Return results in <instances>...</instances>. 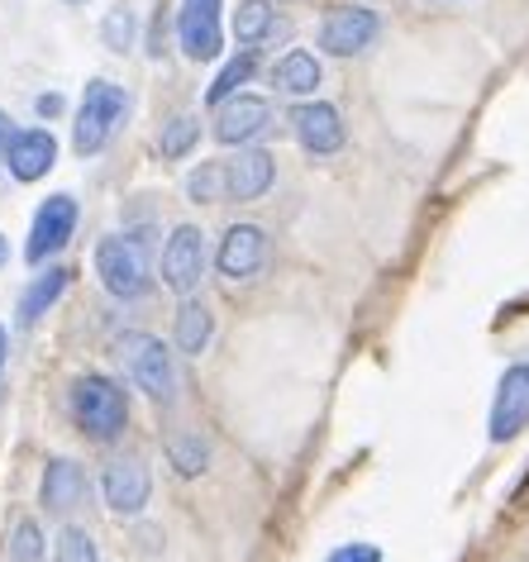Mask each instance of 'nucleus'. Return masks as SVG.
I'll return each mask as SVG.
<instances>
[{"label": "nucleus", "mask_w": 529, "mask_h": 562, "mask_svg": "<svg viewBox=\"0 0 529 562\" xmlns=\"http://www.w3.org/2000/svg\"><path fill=\"white\" fill-rule=\"evenodd\" d=\"M277 181V162L262 148H239L234 158H211L187 172V195L196 205H234L258 201Z\"/></svg>", "instance_id": "obj_1"}, {"label": "nucleus", "mask_w": 529, "mask_h": 562, "mask_svg": "<svg viewBox=\"0 0 529 562\" xmlns=\"http://www.w3.org/2000/svg\"><path fill=\"white\" fill-rule=\"evenodd\" d=\"M67 411H72L77 429L95 443L115 439V434H124V425H130V396H124L120 382H110L101 372L77 376L72 391H67Z\"/></svg>", "instance_id": "obj_2"}, {"label": "nucleus", "mask_w": 529, "mask_h": 562, "mask_svg": "<svg viewBox=\"0 0 529 562\" xmlns=\"http://www.w3.org/2000/svg\"><path fill=\"white\" fill-rule=\"evenodd\" d=\"M95 277L115 301H138L153 291L148 244L138 234H105L95 244Z\"/></svg>", "instance_id": "obj_3"}, {"label": "nucleus", "mask_w": 529, "mask_h": 562, "mask_svg": "<svg viewBox=\"0 0 529 562\" xmlns=\"http://www.w3.org/2000/svg\"><path fill=\"white\" fill-rule=\"evenodd\" d=\"M124 115H130V95H124V87H115V81H105V77L87 81L81 105H77V124H72V148L81 158H95V153L120 134Z\"/></svg>", "instance_id": "obj_4"}, {"label": "nucleus", "mask_w": 529, "mask_h": 562, "mask_svg": "<svg viewBox=\"0 0 529 562\" xmlns=\"http://www.w3.org/2000/svg\"><path fill=\"white\" fill-rule=\"evenodd\" d=\"M120 358L130 368V382L153 401H172L177 396V362L158 334H120Z\"/></svg>", "instance_id": "obj_5"}, {"label": "nucleus", "mask_w": 529, "mask_h": 562, "mask_svg": "<svg viewBox=\"0 0 529 562\" xmlns=\"http://www.w3.org/2000/svg\"><path fill=\"white\" fill-rule=\"evenodd\" d=\"M205 262H211L205 234L196 224H177L172 238L162 244V286L177 291V296H191L205 277Z\"/></svg>", "instance_id": "obj_6"}, {"label": "nucleus", "mask_w": 529, "mask_h": 562, "mask_svg": "<svg viewBox=\"0 0 529 562\" xmlns=\"http://www.w3.org/2000/svg\"><path fill=\"white\" fill-rule=\"evenodd\" d=\"M225 0H182L177 5V44L191 63H211L225 53V24H220Z\"/></svg>", "instance_id": "obj_7"}, {"label": "nucleus", "mask_w": 529, "mask_h": 562, "mask_svg": "<svg viewBox=\"0 0 529 562\" xmlns=\"http://www.w3.org/2000/svg\"><path fill=\"white\" fill-rule=\"evenodd\" d=\"M382 34L378 10L368 5H334L325 20H319V48L334 53V58H353V53H368Z\"/></svg>", "instance_id": "obj_8"}, {"label": "nucleus", "mask_w": 529, "mask_h": 562, "mask_svg": "<svg viewBox=\"0 0 529 562\" xmlns=\"http://www.w3.org/2000/svg\"><path fill=\"white\" fill-rule=\"evenodd\" d=\"M77 234V201L67 191L48 195L44 205L34 210V224H30V244H24V258H30L34 267L48 262L53 252H63L67 244H72Z\"/></svg>", "instance_id": "obj_9"}, {"label": "nucleus", "mask_w": 529, "mask_h": 562, "mask_svg": "<svg viewBox=\"0 0 529 562\" xmlns=\"http://www.w3.org/2000/svg\"><path fill=\"white\" fill-rule=\"evenodd\" d=\"M520 429H529V362H510L496 382L486 434H492V443H510Z\"/></svg>", "instance_id": "obj_10"}, {"label": "nucleus", "mask_w": 529, "mask_h": 562, "mask_svg": "<svg viewBox=\"0 0 529 562\" xmlns=\"http://www.w3.org/2000/svg\"><path fill=\"white\" fill-rule=\"evenodd\" d=\"M291 134H296V144L311 153V158H329V153H339L344 148V138H348V130H344V115L334 110L329 101H301V105H291Z\"/></svg>", "instance_id": "obj_11"}, {"label": "nucleus", "mask_w": 529, "mask_h": 562, "mask_svg": "<svg viewBox=\"0 0 529 562\" xmlns=\"http://www.w3.org/2000/svg\"><path fill=\"white\" fill-rule=\"evenodd\" d=\"M268 130H272V101H262V95L239 91V95H229L225 105H215V138L225 148H244Z\"/></svg>", "instance_id": "obj_12"}, {"label": "nucleus", "mask_w": 529, "mask_h": 562, "mask_svg": "<svg viewBox=\"0 0 529 562\" xmlns=\"http://www.w3.org/2000/svg\"><path fill=\"white\" fill-rule=\"evenodd\" d=\"M101 496L115 515H144L153 496V476L144 458H110L101 472Z\"/></svg>", "instance_id": "obj_13"}, {"label": "nucleus", "mask_w": 529, "mask_h": 562, "mask_svg": "<svg viewBox=\"0 0 529 562\" xmlns=\"http://www.w3.org/2000/svg\"><path fill=\"white\" fill-rule=\"evenodd\" d=\"M215 267L229 281H254L268 267V234L258 224H229L215 248Z\"/></svg>", "instance_id": "obj_14"}, {"label": "nucleus", "mask_w": 529, "mask_h": 562, "mask_svg": "<svg viewBox=\"0 0 529 562\" xmlns=\"http://www.w3.org/2000/svg\"><path fill=\"white\" fill-rule=\"evenodd\" d=\"M58 162V138L48 130H15L10 134V148H5V167L15 181H38L53 172Z\"/></svg>", "instance_id": "obj_15"}, {"label": "nucleus", "mask_w": 529, "mask_h": 562, "mask_svg": "<svg viewBox=\"0 0 529 562\" xmlns=\"http://www.w3.org/2000/svg\"><path fill=\"white\" fill-rule=\"evenodd\" d=\"M72 286V272L67 267H48V272H38L30 286H24V296H20V325L30 329V325H38L53 305L63 301V291Z\"/></svg>", "instance_id": "obj_16"}, {"label": "nucleus", "mask_w": 529, "mask_h": 562, "mask_svg": "<svg viewBox=\"0 0 529 562\" xmlns=\"http://www.w3.org/2000/svg\"><path fill=\"white\" fill-rule=\"evenodd\" d=\"M81 496H87V472L72 458H53L44 468V505L67 515L72 505H81Z\"/></svg>", "instance_id": "obj_17"}, {"label": "nucleus", "mask_w": 529, "mask_h": 562, "mask_svg": "<svg viewBox=\"0 0 529 562\" xmlns=\"http://www.w3.org/2000/svg\"><path fill=\"white\" fill-rule=\"evenodd\" d=\"M325 81V67H319L315 53H305V48H291L282 63L272 67V87L282 91V95H315V87Z\"/></svg>", "instance_id": "obj_18"}, {"label": "nucleus", "mask_w": 529, "mask_h": 562, "mask_svg": "<svg viewBox=\"0 0 529 562\" xmlns=\"http://www.w3.org/2000/svg\"><path fill=\"white\" fill-rule=\"evenodd\" d=\"M211 339H215V315L205 311V301L182 296V305H177V348L187 358H201Z\"/></svg>", "instance_id": "obj_19"}, {"label": "nucleus", "mask_w": 529, "mask_h": 562, "mask_svg": "<svg viewBox=\"0 0 529 562\" xmlns=\"http://www.w3.org/2000/svg\"><path fill=\"white\" fill-rule=\"evenodd\" d=\"M258 72V48H239L234 58L220 67L215 81H211V91H205V101L211 105H225L229 95H239V87H248V77Z\"/></svg>", "instance_id": "obj_20"}, {"label": "nucleus", "mask_w": 529, "mask_h": 562, "mask_svg": "<svg viewBox=\"0 0 529 562\" xmlns=\"http://www.w3.org/2000/svg\"><path fill=\"white\" fill-rule=\"evenodd\" d=\"M268 34H272V5L268 0H239V10H234V38H239L244 48H258Z\"/></svg>", "instance_id": "obj_21"}, {"label": "nucleus", "mask_w": 529, "mask_h": 562, "mask_svg": "<svg viewBox=\"0 0 529 562\" xmlns=\"http://www.w3.org/2000/svg\"><path fill=\"white\" fill-rule=\"evenodd\" d=\"M196 138H201V120L196 115H177V120L162 124L158 148H162V158H187V153L196 148Z\"/></svg>", "instance_id": "obj_22"}, {"label": "nucleus", "mask_w": 529, "mask_h": 562, "mask_svg": "<svg viewBox=\"0 0 529 562\" xmlns=\"http://www.w3.org/2000/svg\"><path fill=\"white\" fill-rule=\"evenodd\" d=\"M53 562H105V558H101V548H95V539L87 529L67 525L58 533V548H53Z\"/></svg>", "instance_id": "obj_23"}, {"label": "nucleus", "mask_w": 529, "mask_h": 562, "mask_svg": "<svg viewBox=\"0 0 529 562\" xmlns=\"http://www.w3.org/2000/svg\"><path fill=\"white\" fill-rule=\"evenodd\" d=\"M44 533H38L34 519H20L15 533H10V548H5V562H44Z\"/></svg>", "instance_id": "obj_24"}, {"label": "nucleus", "mask_w": 529, "mask_h": 562, "mask_svg": "<svg viewBox=\"0 0 529 562\" xmlns=\"http://www.w3.org/2000/svg\"><path fill=\"white\" fill-rule=\"evenodd\" d=\"M101 38H105L110 53H130L134 48V10L130 5H110L105 24H101Z\"/></svg>", "instance_id": "obj_25"}, {"label": "nucleus", "mask_w": 529, "mask_h": 562, "mask_svg": "<svg viewBox=\"0 0 529 562\" xmlns=\"http://www.w3.org/2000/svg\"><path fill=\"white\" fill-rule=\"evenodd\" d=\"M167 453H172V468L182 472V476H201L205 472V443H201V434H182V439H172V448H167Z\"/></svg>", "instance_id": "obj_26"}, {"label": "nucleus", "mask_w": 529, "mask_h": 562, "mask_svg": "<svg viewBox=\"0 0 529 562\" xmlns=\"http://www.w3.org/2000/svg\"><path fill=\"white\" fill-rule=\"evenodd\" d=\"M325 562H386V558H382V548H378V543H363V539H358V543L334 548Z\"/></svg>", "instance_id": "obj_27"}, {"label": "nucleus", "mask_w": 529, "mask_h": 562, "mask_svg": "<svg viewBox=\"0 0 529 562\" xmlns=\"http://www.w3.org/2000/svg\"><path fill=\"white\" fill-rule=\"evenodd\" d=\"M5 362H10V329L0 325V386H5Z\"/></svg>", "instance_id": "obj_28"}, {"label": "nucleus", "mask_w": 529, "mask_h": 562, "mask_svg": "<svg viewBox=\"0 0 529 562\" xmlns=\"http://www.w3.org/2000/svg\"><path fill=\"white\" fill-rule=\"evenodd\" d=\"M10 134H15V130H10V115L0 110V158H5V148H10Z\"/></svg>", "instance_id": "obj_29"}, {"label": "nucleus", "mask_w": 529, "mask_h": 562, "mask_svg": "<svg viewBox=\"0 0 529 562\" xmlns=\"http://www.w3.org/2000/svg\"><path fill=\"white\" fill-rule=\"evenodd\" d=\"M58 110H63L58 95H38V115H58Z\"/></svg>", "instance_id": "obj_30"}, {"label": "nucleus", "mask_w": 529, "mask_h": 562, "mask_svg": "<svg viewBox=\"0 0 529 562\" xmlns=\"http://www.w3.org/2000/svg\"><path fill=\"white\" fill-rule=\"evenodd\" d=\"M10 258V244H5V238H0V262H5Z\"/></svg>", "instance_id": "obj_31"}, {"label": "nucleus", "mask_w": 529, "mask_h": 562, "mask_svg": "<svg viewBox=\"0 0 529 562\" xmlns=\"http://www.w3.org/2000/svg\"><path fill=\"white\" fill-rule=\"evenodd\" d=\"M67 5H87V0H67Z\"/></svg>", "instance_id": "obj_32"}]
</instances>
